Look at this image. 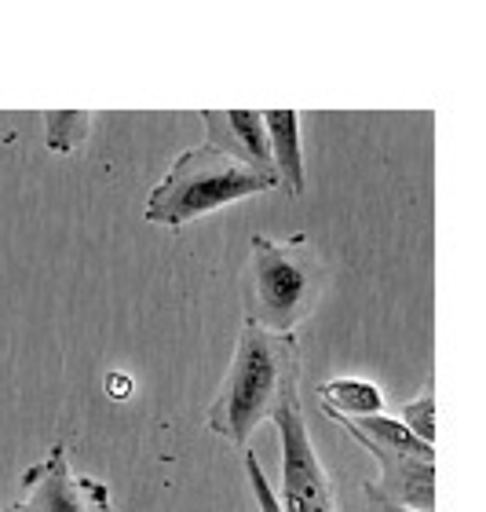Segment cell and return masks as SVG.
<instances>
[{
    "mask_svg": "<svg viewBox=\"0 0 486 512\" xmlns=\"http://www.w3.org/2000/svg\"><path fill=\"white\" fill-rule=\"evenodd\" d=\"M293 395H300V344L296 337L256 330L245 322L238 333L231 370L205 414V428L212 436L245 443Z\"/></svg>",
    "mask_w": 486,
    "mask_h": 512,
    "instance_id": "1",
    "label": "cell"
},
{
    "mask_svg": "<svg viewBox=\"0 0 486 512\" xmlns=\"http://www.w3.org/2000/svg\"><path fill=\"white\" fill-rule=\"evenodd\" d=\"M326 286V264L315 253L311 238H264L249 242V267L242 282L245 322L267 333H293L318 308Z\"/></svg>",
    "mask_w": 486,
    "mask_h": 512,
    "instance_id": "2",
    "label": "cell"
},
{
    "mask_svg": "<svg viewBox=\"0 0 486 512\" xmlns=\"http://www.w3.org/2000/svg\"><path fill=\"white\" fill-rule=\"evenodd\" d=\"M275 187H282L275 176H264V172L212 150L209 143H201V147L183 150L180 158L172 161V169L150 191L143 220L169 227V231H183L187 224L216 213L223 205L267 194Z\"/></svg>",
    "mask_w": 486,
    "mask_h": 512,
    "instance_id": "3",
    "label": "cell"
},
{
    "mask_svg": "<svg viewBox=\"0 0 486 512\" xmlns=\"http://www.w3.org/2000/svg\"><path fill=\"white\" fill-rule=\"evenodd\" d=\"M4 512H114V505L103 483L77 476L66 447L55 443L44 461L22 476V498Z\"/></svg>",
    "mask_w": 486,
    "mask_h": 512,
    "instance_id": "4",
    "label": "cell"
},
{
    "mask_svg": "<svg viewBox=\"0 0 486 512\" xmlns=\"http://www.w3.org/2000/svg\"><path fill=\"white\" fill-rule=\"evenodd\" d=\"M381 465V480L366 483L362 491L377 502L402 505L413 512H435V454H402L377 443H359Z\"/></svg>",
    "mask_w": 486,
    "mask_h": 512,
    "instance_id": "5",
    "label": "cell"
},
{
    "mask_svg": "<svg viewBox=\"0 0 486 512\" xmlns=\"http://www.w3.org/2000/svg\"><path fill=\"white\" fill-rule=\"evenodd\" d=\"M201 125H205V139H209L212 150H220L227 158L242 161L249 169L278 180L264 114H253V110H231V114L227 110H205Z\"/></svg>",
    "mask_w": 486,
    "mask_h": 512,
    "instance_id": "6",
    "label": "cell"
},
{
    "mask_svg": "<svg viewBox=\"0 0 486 512\" xmlns=\"http://www.w3.org/2000/svg\"><path fill=\"white\" fill-rule=\"evenodd\" d=\"M267 136H271V154H275V172L278 183L289 194H304V147H300V114L293 110H271L264 114Z\"/></svg>",
    "mask_w": 486,
    "mask_h": 512,
    "instance_id": "7",
    "label": "cell"
},
{
    "mask_svg": "<svg viewBox=\"0 0 486 512\" xmlns=\"http://www.w3.org/2000/svg\"><path fill=\"white\" fill-rule=\"evenodd\" d=\"M322 410L340 417H377L384 414V395L377 384L359 381V377H333L318 388Z\"/></svg>",
    "mask_w": 486,
    "mask_h": 512,
    "instance_id": "8",
    "label": "cell"
},
{
    "mask_svg": "<svg viewBox=\"0 0 486 512\" xmlns=\"http://www.w3.org/2000/svg\"><path fill=\"white\" fill-rule=\"evenodd\" d=\"M92 128V114L81 110H63V114H44V136H48V150L55 154H70L88 139Z\"/></svg>",
    "mask_w": 486,
    "mask_h": 512,
    "instance_id": "9",
    "label": "cell"
},
{
    "mask_svg": "<svg viewBox=\"0 0 486 512\" xmlns=\"http://www.w3.org/2000/svg\"><path fill=\"white\" fill-rule=\"evenodd\" d=\"M399 421L406 428H410V432L417 439H421V443L435 447V392H432V384H428V388H424V392L417 395V399L402 403Z\"/></svg>",
    "mask_w": 486,
    "mask_h": 512,
    "instance_id": "10",
    "label": "cell"
},
{
    "mask_svg": "<svg viewBox=\"0 0 486 512\" xmlns=\"http://www.w3.org/2000/svg\"><path fill=\"white\" fill-rule=\"evenodd\" d=\"M106 388H110V392H128V377L125 374H110Z\"/></svg>",
    "mask_w": 486,
    "mask_h": 512,
    "instance_id": "11",
    "label": "cell"
},
{
    "mask_svg": "<svg viewBox=\"0 0 486 512\" xmlns=\"http://www.w3.org/2000/svg\"><path fill=\"white\" fill-rule=\"evenodd\" d=\"M373 502V512H413V509H402V505H391V502H377V498H370Z\"/></svg>",
    "mask_w": 486,
    "mask_h": 512,
    "instance_id": "12",
    "label": "cell"
}]
</instances>
